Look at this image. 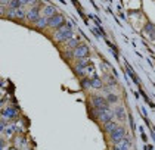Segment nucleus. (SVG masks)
Returning <instances> with one entry per match:
<instances>
[{
    "mask_svg": "<svg viewBox=\"0 0 155 150\" xmlns=\"http://www.w3.org/2000/svg\"><path fill=\"white\" fill-rule=\"evenodd\" d=\"M145 30L149 33V37L151 38H154V25L149 22V24H146V27H145Z\"/></svg>",
    "mask_w": 155,
    "mask_h": 150,
    "instance_id": "nucleus-17",
    "label": "nucleus"
},
{
    "mask_svg": "<svg viewBox=\"0 0 155 150\" xmlns=\"http://www.w3.org/2000/svg\"><path fill=\"white\" fill-rule=\"evenodd\" d=\"M92 103H93V106H95L96 109H104V108H108V102H107L104 97H99V96L93 97V99H92Z\"/></svg>",
    "mask_w": 155,
    "mask_h": 150,
    "instance_id": "nucleus-6",
    "label": "nucleus"
},
{
    "mask_svg": "<svg viewBox=\"0 0 155 150\" xmlns=\"http://www.w3.org/2000/svg\"><path fill=\"white\" fill-rule=\"evenodd\" d=\"M0 106H1V100H0Z\"/></svg>",
    "mask_w": 155,
    "mask_h": 150,
    "instance_id": "nucleus-21",
    "label": "nucleus"
},
{
    "mask_svg": "<svg viewBox=\"0 0 155 150\" xmlns=\"http://www.w3.org/2000/svg\"><path fill=\"white\" fill-rule=\"evenodd\" d=\"M44 15H46L47 18H52L53 15H56L55 7H53V6H46V9H44Z\"/></svg>",
    "mask_w": 155,
    "mask_h": 150,
    "instance_id": "nucleus-11",
    "label": "nucleus"
},
{
    "mask_svg": "<svg viewBox=\"0 0 155 150\" xmlns=\"http://www.w3.org/2000/svg\"><path fill=\"white\" fill-rule=\"evenodd\" d=\"M67 46L70 47V49H76L78 46V41L76 40V38H70L68 41H67Z\"/></svg>",
    "mask_w": 155,
    "mask_h": 150,
    "instance_id": "nucleus-16",
    "label": "nucleus"
},
{
    "mask_svg": "<svg viewBox=\"0 0 155 150\" xmlns=\"http://www.w3.org/2000/svg\"><path fill=\"white\" fill-rule=\"evenodd\" d=\"M55 38L58 41H68L70 38H73V31L70 25H62L59 27V31L55 34Z\"/></svg>",
    "mask_w": 155,
    "mask_h": 150,
    "instance_id": "nucleus-1",
    "label": "nucleus"
},
{
    "mask_svg": "<svg viewBox=\"0 0 155 150\" xmlns=\"http://www.w3.org/2000/svg\"><path fill=\"white\" fill-rule=\"evenodd\" d=\"M10 16H15V18H24V16H25V10H24L22 7L10 9Z\"/></svg>",
    "mask_w": 155,
    "mask_h": 150,
    "instance_id": "nucleus-9",
    "label": "nucleus"
},
{
    "mask_svg": "<svg viewBox=\"0 0 155 150\" xmlns=\"http://www.w3.org/2000/svg\"><path fill=\"white\" fill-rule=\"evenodd\" d=\"M96 115L98 118L102 121V122H109L114 116V113L111 112L108 108H104V109H96Z\"/></svg>",
    "mask_w": 155,
    "mask_h": 150,
    "instance_id": "nucleus-2",
    "label": "nucleus"
},
{
    "mask_svg": "<svg viewBox=\"0 0 155 150\" xmlns=\"http://www.w3.org/2000/svg\"><path fill=\"white\" fill-rule=\"evenodd\" d=\"M87 53H89V49H87V46H77L76 49H74V56L77 58V59H83V58H86L87 56Z\"/></svg>",
    "mask_w": 155,
    "mask_h": 150,
    "instance_id": "nucleus-5",
    "label": "nucleus"
},
{
    "mask_svg": "<svg viewBox=\"0 0 155 150\" xmlns=\"http://www.w3.org/2000/svg\"><path fill=\"white\" fill-rule=\"evenodd\" d=\"M130 146H131V141H130V138H127V137H124L118 144L114 146V150H129L130 149Z\"/></svg>",
    "mask_w": 155,
    "mask_h": 150,
    "instance_id": "nucleus-7",
    "label": "nucleus"
},
{
    "mask_svg": "<svg viewBox=\"0 0 155 150\" xmlns=\"http://www.w3.org/2000/svg\"><path fill=\"white\" fill-rule=\"evenodd\" d=\"M124 137H126V131H124V128H121V127H117L115 130L111 133V140H112L114 146L118 144V143H120Z\"/></svg>",
    "mask_w": 155,
    "mask_h": 150,
    "instance_id": "nucleus-3",
    "label": "nucleus"
},
{
    "mask_svg": "<svg viewBox=\"0 0 155 150\" xmlns=\"http://www.w3.org/2000/svg\"><path fill=\"white\" fill-rule=\"evenodd\" d=\"M83 85L84 87H90V81L89 79H83Z\"/></svg>",
    "mask_w": 155,
    "mask_h": 150,
    "instance_id": "nucleus-20",
    "label": "nucleus"
},
{
    "mask_svg": "<svg viewBox=\"0 0 155 150\" xmlns=\"http://www.w3.org/2000/svg\"><path fill=\"white\" fill-rule=\"evenodd\" d=\"M47 24H49L50 27H53V28H59V27L64 25V16L59 15V13H56V15H53L52 18L47 19Z\"/></svg>",
    "mask_w": 155,
    "mask_h": 150,
    "instance_id": "nucleus-4",
    "label": "nucleus"
},
{
    "mask_svg": "<svg viewBox=\"0 0 155 150\" xmlns=\"http://www.w3.org/2000/svg\"><path fill=\"white\" fill-rule=\"evenodd\" d=\"M115 128H117V124H115V122H112V121H109V122H105V131H107V133H109V134H111V133H112Z\"/></svg>",
    "mask_w": 155,
    "mask_h": 150,
    "instance_id": "nucleus-10",
    "label": "nucleus"
},
{
    "mask_svg": "<svg viewBox=\"0 0 155 150\" xmlns=\"http://www.w3.org/2000/svg\"><path fill=\"white\" fill-rule=\"evenodd\" d=\"M127 72H129V75H130V76H131V78H133V81H134V82H136V84H137V82H139V78H137V76H136V75H134V72H133V71H131V68H130V66H129V65H127Z\"/></svg>",
    "mask_w": 155,
    "mask_h": 150,
    "instance_id": "nucleus-18",
    "label": "nucleus"
},
{
    "mask_svg": "<svg viewBox=\"0 0 155 150\" xmlns=\"http://www.w3.org/2000/svg\"><path fill=\"white\" fill-rule=\"evenodd\" d=\"M115 115H117V118H120V119H124V118H126L124 108H123V106H118V108L115 109Z\"/></svg>",
    "mask_w": 155,
    "mask_h": 150,
    "instance_id": "nucleus-13",
    "label": "nucleus"
},
{
    "mask_svg": "<svg viewBox=\"0 0 155 150\" xmlns=\"http://www.w3.org/2000/svg\"><path fill=\"white\" fill-rule=\"evenodd\" d=\"M36 24H37V28H44V27L47 25V19H46V18H39V19L36 21Z\"/></svg>",
    "mask_w": 155,
    "mask_h": 150,
    "instance_id": "nucleus-14",
    "label": "nucleus"
},
{
    "mask_svg": "<svg viewBox=\"0 0 155 150\" xmlns=\"http://www.w3.org/2000/svg\"><path fill=\"white\" fill-rule=\"evenodd\" d=\"M27 18L30 19V21H37L40 16H39V9L37 7H33V9H30L28 10V13H27Z\"/></svg>",
    "mask_w": 155,
    "mask_h": 150,
    "instance_id": "nucleus-8",
    "label": "nucleus"
},
{
    "mask_svg": "<svg viewBox=\"0 0 155 150\" xmlns=\"http://www.w3.org/2000/svg\"><path fill=\"white\" fill-rule=\"evenodd\" d=\"M108 100H109V102H117V96H114V94H108Z\"/></svg>",
    "mask_w": 155,
    "mask_h": 150,
    "instance_id": "nucleus-19",
    "label": "nucleus"
},
{
    "mask_svg": "<svg viewBox=\"0 0 155 150\" xmlns=\"http://www.w3.org/2000/svg\"><path fill=\"white\" fill-rule=\"evenodd\" d=\"M15 115H16V111H15L13 108H9V109L3 111V116H4V118H13Z\"/></svg>",
    "mask_w": 155,
    "mask_h": 150,
    "instance_id": "nucleus-12",
    "label": "nucleus"
},
{
    "mask_svg": "<svg viewBox=\"0 0 155 150\" xmlns=\"http://www.w3.org/2000/svg\"><path fill=\"white\" fill-rule=\"evenodd\" d=\"M90 87H96V88H99V87H102V82H101V79L99 78H93L92 81H90Z\"/></svg>",
    "mask_w": 155,
    "mask_h": 150,
    "instance_id": "nucleus-15",
    "label": "nucleus"
}]
</instances>
